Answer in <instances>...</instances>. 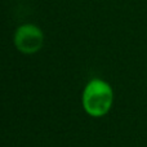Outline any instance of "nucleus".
Wrapping results in <instances>:
<instances>
[{
	"mask_svg": "<svg viewBox=\"0 0 147 147\" xmlns=\"http://www.w3.org/2000/svg\"><path fill=\"white\" fill-rule=\"evenodd\" d=\"M114 89L111 84L99 78L90 79L81 93V106L86 115L98 119L111 111L114 106Z\"/></svg>",
	"mask_w": 147,
	"mask_h": 147,
	"instance_id": "1",
	"label": "nucleus"
},
{
	"mask_svg": "<svg viewBox=\"0 0 147 147\" xmlns=\"http://www.w3.org/2000/svg\"><path fill=\"white\" fill-rule=\"evenodd\" d=\"M13 44L20 53L31 56L35 54L44 45V34L40 27L32 23L21 25L13 36Z\"/></svg>",
	"mask_w": 147,
	"mask_h": 147,
	"instance_id": "2",
	"label": "nucleus"
}]
</instances>
